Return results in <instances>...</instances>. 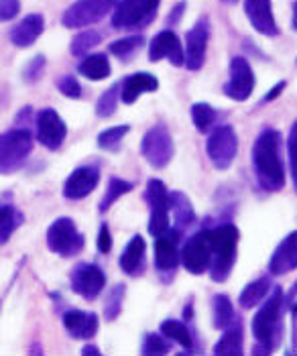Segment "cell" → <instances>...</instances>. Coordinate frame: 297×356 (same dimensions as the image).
Here are the masks:
<instances>
[{"mask_svg":"<svg viewBox=\"0 0 297 356\" xmlns=\"http://www.w3.org/2000/svg\"><path fill=\"white\" fill-rule=\"evenodd\" d=\"M81 355L83 356L100 355V348H98V346H94V344H88V346H83V348H81Z\"/></svg>","mask_w":297,"mask_h":356,"instance_id":"7dc6e473","label":"cell"},{"mask_svg":"<svg viewBox=\"0 0 297 356\" xmlns=\"http://www.w3.org/2000/svg\"><path fill=\"white\" fill-rule=\"evenodd\" d=\"M171 350V344L167 342L165 336H159V334H145L143 338V346H141V353L145 356H157V355H167Z\"/></svg>","mask_w":297,"mask_h":356,"instance_id":"f35d334b","label":"cell"},{"mask_svg":"<svg viewBox=\"0 0 297 356\" xmlns=\"http://www.w3.org/2000/svg\"><path fill=\"white\" fill-rule=\"evenodd\" d=\"M33 153V135L21 127L0 135V175L17 173Z\"/></svg>","mask_w":297,"mask_h":356,"instance_id":"277c9868","label":"cell"},{"mask_svg":"<svg viewBox=\"0 0 297 356\" xmlns=\"http://www.w3.org/2000/svg\"><path fill=\"white\" fill-rule=\"evenodd\" d=\"M291 27H294V31L297 29V2L294 0V4H291Z\"/></svg>","mask_w":297,"mask_h":356,"instance_id":"c3c4849f","label":"cell"},{"mask_svg":"<svg viewBox=\"0 0 297 356\" xmlns=\"http://www.w3.org/2000/svg\"><path fill=\"white\" fill-rule=\"evenodd\" d=\"M21 13V0H0V23L13 21Z\"/></svg>","mask_w":297,"mask_h":356,"instance_id":"b9f144b4","label":"cell"},{"mask_svg":"<svg viewBox=\"0 0 297 356\" xmlns=\"http://www.w3.org/2000/svg\"><path fill=\"white\" fill-rule=\"evenodd\" d=\"M45 63H47V59H45V55H35L31 61L27 63V67H25V72H23V78H25V82L29 83H35L41 76H43V72H45Z\"/></svg>","mask_w":297,"mask_h":356,"instance_id":"ab89813d","label":"cell"},{"mask_svg":"<svg viewBox=\"0 0 297 356\" xmlns=\"http://www.w3.org/2000/svg\"><path fill=\"white\" fill-rule=\"evenodd\" d=\"M252 318V336H255V348L252 355H271L277 350L281 338H283V289L279 285L271 287L269 296L259 303Z\"/></svg>","mask_w":297,"mask_h":356,"instance_id":"6da1fadb","label":"cell"},{"mask_svg":"<svg viewBox=\"0 0 297 356\" xmlns=\"http://www.w3.org/2000/svg\"><path fill=\"white\" fill-rule=\"evenodd\" d=\"M129 131H131V127H129V124L110 127V129L102 131V133L98 135L96 143H98V147H100V149H104V151H118L120 140L129 135Z\"/></svg>","mask_w":297,"mask_h":356,"instance_id":"74e56055","label":"cell"},{"mask_svg":"<svg viewBox=\"0 0 297 356\" xmlns=\"http://www.w3.org/2000/svg\"><path fill=\"white\" fill-rule=\"evenodd\" d=\"M102 41V35L98 33V31H81L78 33L74 39H72V45H70V51L72 55H76V57H81V55H86L90 49H94L98 43Z\"/></svg>","mask_w":297,"mask_h":356,"instance_id":"d590c367","label":"cell"},{"mask_svg":"<svg viewBox=\"0 0 297 356\" xmlns=\"http://www.w3.org/2000/svg\"><path fill=\"white\" fill-rule=\"evenodd\" d=\"M25 222L23 212L13 204L0 206V247L10 241V236L17 232V228Z\"/></svg>","mask_w":297,"mask_h":356,"instance_id":"f1b7e54d","label":"cell"},{"mask_svg":"<svg viewBox=\"0 0 297 356\" xmlns=\"http://www.w3.org/2000/svg\"><path fill=\"white\" fill-rule=\"evenodd\" d=\"M186 0H179L171 10H169V15H167V23L169 25H177L179 21H182V17H184V13H186Z\"/></svg>","mask_w":297,"mask_h":356,"instance_id":"f6af8a7d","label":"cell"},{"mask_svg":"<svg viewBox=\"0 0 297 356\" xmlns=\"http://www.w3.org/2000/svg\"><path fill=\"white\" fill-rule=\"evenodd\" d=\"M169 214H173L175 228L179 232L195 222L193 206H191L189 197L184 192H169Z\"/></svg>","mask_w":297,"mask_h":356,"instance_id":"484cf974","label":"cell"},{"mask_svg":"<svg viewBox=\"0 0 297 356\" xmlns=\"http://www.w3.org/2000/svg\"><path fill=\"white\" fill-rule=\"evenodd\" d=\"M287 88V82H279L275 88H271L269 92L263 96V100H261V104H269V102H273V100H277V96H281V92Z\"/></svg>","mask_w":297,"mask_h":356,"instance_id":"bcb514c9","label":"cell"},{"mask_svg":"<svg viewBox=\"0 0 297 356\" xmlns=\"http://www.w3.org/2000/svg\"><path fill=\"white\" fill-rule=\"evenodd\" d=\"M239 238H241V232L234 224H222L210 230L212 254H210L208 271L214 283H224L232 273L234 263H236Z\"/></svg>","mask_w":297,"mask_h":356,"instance_id":"3957f363","label":"cell"},{"mask_svg":"<svg viewBox=\"0 0 297 356\" xmlns=\"http://www.w3.org/2000/svg\"><path fill=\"white\" fill-rule=\"evenodd\" d=\"M244 13L248 17L250 27L265 37H277L281 31L273 15L271 0H244Z\"/></svg>","mask_w":297,"mask_h":356,"instance_id":"d6986e66","label":"cell"},{"mask_svg":"<svg viewBox=\"0 0 297 356\" xmlns=\"http://www.w3.org/2000/svg\"><path fill=\"white\" fill-rule=\"evenodd\" d=\"M243 353V322H241V318H236L228 328L222 330V338L214 346V355L241 356Z\"/></svg>","mask_w":297,"mask_h":356,"instance_id":"d4e9b609","label":"cell"},{"mask_svg":"<svg viewBox=\"0 0 297 356\" xmlns=\"http://www.w3.org/2000/svg\"><path fill=\"white\" fill-rule=\"evenodd\" d=\"M133 190H135V184H131V181H127V179H120V177H110L109 188H106V193H104V197H102L98 210H100L102 214L109 212L110 208H112L122 195L131 193Z\"/></svg>","mask_w":297,"mask_h":356,"instance_id":"1f68e13d","label":"cell"},{"mask_svg":"<svg viewBox=\"0 0 297 356\" xmlns=\"http://www.w3.org/2000/svg\"><path fill=\"white\" fill-rule=\"evenodd\" d=\"M35 129H37V140L49 151H57L67 137V124L54 108H43L37 112Z\"/></svg>","mask_w":297,"mask_h":356,"instance_id":"9a60e30c","label":"cell"},{"mask_svg":"<svg viewBox=\"0 0 297 356\" xmlns=\"http://www.w3.org/2000/svg\"><path fill=\"white\" fill-rule=\"evenodd\" d=\"M297 267V245L296 232H289L277 248L273 250L269 259V273L279 277V275L291 273Z\"/></svg>","mask_w":297,"mask_h":356,"instance_id":"ffe728a7","label":"cell"},{"mask_svg":"<svg viewBox=\"0 0 297 356\" xmlns=\"http://www.w3.org/2000/svg\"><path fill=\"white\" fill-rule=\"evenodd\" d=\"M120 83V102L125 104H135L136 100L141 98V94H149V92H155L159 88V80L153 76V74H147V72H138L133 74L129 78H125Z\"/></svg>","mask_w":297,"mask_h":356,"instance_id":"603a6c76","label":"cell"},{"mask_svg":"<svg viewBox=\"0 0 297 356\" xmlns=\"http://www.w3.org/2000/svg\"><path fill=\"white\" fill-rule=\"evenodd\" d=\"M149 59L153 63L161 61V59H169L171 65L182 67L184 65V47H182L179 37L169 29L157 33L149 43Z\"/></svg>","mask_w":297,"mask_h":356,"instance_id":"ac0fdd59","label":"cell"},{"mask_svg":"<svg viewBox=\"0 0 297 356\" xmlns=\"http://www.w3.org/2000/svg\"><path fill=\"white\" fill-rule=\"evenodd\" d=\"M83 245H86V236L78 230L76 222L67 216L57 218L47 228V248L59 257L65 259L76 257L83 250Z\"/></svg>","mask_w":297,"mask_h":356,"instance_id":"8992f818","label":"cell"},{"mask_svg":"<svg viewBox=\"0 0 297 356\" xmlns=\"http://www.w3.org/2000/svg\"><path fill=\"white\" fill-rule=\"evenodd\" d=\"M252 167L259 186L265 192H279L285 188V167L281 161V133L265 129L252 145Z\"/></svg>","mask_w":297,"mask_h":356,"instance_id":"7a4b0ae2","label":"cell"},{"mask_svg":"<svg viewBox=\"0 0 297 356\" xmlns=\"http://www.w3.org/2000/svg\"><path fill=\"white\" fill-rule=\"evenodd\" d=\"M125 293H127L125 283H116V285L109 291V298H106V303H104V318H106V322L118 320V316H120V312H122Z\"/></svg>","mask_w":297,"mask_h":356,"instance_id":"e575fe53","label":"cell"},{"mask_svg":"<svg viewBox=\"0 0 297 356\" xmlns=\"http://www.w3.org/2000/svg\"><path fill=\"white\" fill-rule=\"evenodd\" d=\"M179 236L177 228H167L155 236V269L163 283H171L179 265Z\"/></svg>","mask_w":297,"mask_h":356,"instance_id":"30bf717a","label":"cell"},{"mask_svg":"<svg viewBox=\"0 0 297 356\" xmlns=\"http://www.w3.org/2000/svg\"><path fill=\"white\" fill-rule=\"evenodd\" d=\"M70 283H72L74 293H78L86 302H92L104 291L106 275L94 263H80V265L74 267Z\"/></svg>","mask_w":297,"mask_h":356,"instance_id":"5bb4252c","label":"cell"},{"mask_svg":"<svg viewBox=\"0 0 297 356\" xmlns=\"http://www.w3.org/2000/svg\"><path fill=\"white\" fill-rule=\"evenodd\" d=\"M45 31V19L39 13H31L25 19H21L15 27L10 29L8 37L10 43L17 47H31Z\"/></svg>","mask_w":297,"mask_h":356,"instance_id":"44dd1931","label":"cell"},{"mask_svg":"<svg viewBox=\"0 0 297 356\" xmlns=\"http://www.w3.org/2000/svg\"><path fill=\"white\" fill-rule=\"evenodd\" d=\"M255 88V72L244 57H234L230 61V78L224 86V94L236 102H244L250 98Z\"/></svg>","mask_w":297,"mask_h":356,"instance_id":"2e32d148","label":"cell"},{"mask_svg":"<svg viewBox=\"0 0 297 356\" xmlns=\"http://www.w3.org/2000/svg\"><path fill=\"white\" fill-rule=\"evenodd\" d=\"M224 2H236V0H224Z\"/></svg>","mask_w":297,"mask_h":356,"instance_id":"681fc988","label":"cell"},{"mask_svg":"<svg viewBox=\"0 0 297 356\" xmlns=\"http://www.w3.org/2000/svg\"><path fill=\"white\" fill-rule=\"evenodd\" d=\"M145 200L149 204V234L159 236L169 228V190L161 179H151L145 190Z\"/></svg>","mask_w":297,"mask_h":356,"instance_id":"8fae6325","label":"cell"},{"mask_svg":"<svg viewBox=\"0 0 297 356\" xmlns=\"http://www.w3.org/2000/svg\"><path fill=\"white\" fill-rule=\"evenodd\" d=\"M206 153L218 171L230 169L239 153L236 131L230 124H220L214 131H210V137L206 140Z\"/></svg>","mask_w":297,"mask_h":356,"instance_id":"52a82bcc","label":"cell"},{"mask_svg":"<svg viewBox=\"0 0 297 356\" xmlns=\"http://www.w3.org/2000/svg\"><path fill=\"white\" fill-rule=\"evenodd\" d=\"M120 102V83H112L109 90L98 98L96 102V114L100 118H109L116 112V106Z\"/></svg>","mask_w":297,"mask_h":356,"instance_id":"8d00e7d4","label":"cell"},{"mask_svg":"<svg viewBox=\"0 0 297 356\" xmlns=\"http://www.w3.org/2000/svg\"><path fill=\"white\" fill-rule=\"evenodd\" d=\"M118 0H76L61 17V25L67 29H83L102 21L116 6Z\"/></svg>","mask_w":297,"mask_h":356,"instance_id":"9c48e42d","label":"cell"},{"mask_svg":"<svg viewBox=\"0 0 297 356\" xmlns=\"http://www.w3.org/2000/svg\"><path fill=\"white\" fill-rule=\"evenodd\" d=\"M78 72L88 80H106L110 72H112V67H110V61L106 55L92 54L81 59L80 65H78Z\"/></svg>","mask_w":297,"mask_h":356,"instance_id":"83f0119b","label":"cell"},{"mask_svg":"<svg viewBox=\"0 0 297 356\" xmlns=\"http://www.w3.org/2000/svg\"><path fill=\"white\" fill-rule=\"evenodd\" d=\"M100 184V167L98 165H81L74 169L63 186V195L72 202L88 197Z\"/></svg>","mask_w":297,"mask_h":356,"instance_id":"e0dca14e","label":"cell"},{"mask_svg":"<svg viewBox=\"0 0 297 356\" xmlns=\"http://www.w3.org/2000/svg\"><path fill=\"white\" fill-rule=\"evenodd\" d=\"M216 116L218 112L214 110V106H210L206 102H198V104L191 106V120H193L195 129L200 133H204V135L212 131V127L216 122Z\"/></svg>","mask_w":297,"mask_h":356,"instance_id":"836d02e7","label":"cell"},{"mask_svg":"<svg viewBox=\"0 0 297 356\" xmlns=\"http://www.w3.org/2000/svg\"><path fill=\"white\" fill-rule=\"evenodd\" d=\"M210 230H198L193 236H189L188 243L179 250V261L184 263L186 271L191 275H202L210 267Z\"/></svg>","mask_w":297,"mask_h":356,"instance_id":"7c38bea8","label":"cell"},{"mask_svg":"<svg viewBox=\"0 0 297 356\" xmlns=\"http://www.w3.org/2000/svg\"><path fill=\"white\" fill-rule=\"evenodd\" d=\"M234 320H236V312H234V305L230 302V298L224 293L214 296L212 298V324H214V328H228Z\"/></svg>","mask_w":297,"mask_h":356,"instance_id":"4dcf8cb0","label":"cell"},{"mask_svg":"<svg viewBox=\"0 0 297 356\" xmlns=\"http://www.w3.org/2000/svg\"><path fill=\"white\" fill-rule=\"evenodd\" d=\"M271 291V279L269 277H261V279H255L250 281L243 291H241V298H239V303L244 309H252L257 307L259 303L263 302Z\"/></svg>","mask_w":297,"mask_h":356,"instance_id":"f546056e","label":"cell"},{"mask_svg":"<svg viewBox=\"0 0 297 356\" xmlns=\"http://www.w3.org/2000/svg\"><path fill=\"white\" fill-rule=\"evenodd\" d=\"M143 45H145V37L138 33V35H129V37H122L118 41H112L109 51L114 57H118L120 61H129L131 57H135L138 54V49Z\"/></svg>","mask_w":297,"mask_h":356,"instance_id":"d6a6232c","label":"cell"},{"mask_svg":"<svg viewBox=\"0 0 297 356\" xmlns=\"http://www.w3.org/2000/svg\"><path fill=\"white\" fill-rule=\"evenodd\" d=\"M55 86H57V90H59L63 96H67V98L78 100L81 96V86L74 76H63V78H59Z\"/></svg>","mask_w":297,"mask_h":356,"instance_id":"60d3db41","label":"cell"},{"mask_svg":"<svg viewBox=\"0 0 297 356\" xmlns=\"http://www.w3.org/2000/svg\"><path fill=\"white\" fill-rule=\"evenodd\" d=\"M161 334L167 340H173L177 344H182L186 348V355H195L198 350L195 346V338L189 330L188 322L184 320H165L161 324Z\"/></svg>","mask_w":297,"mask_h":356,"instance_id":"4316f807","label":"cell"},{"mask_svg":"<svg viewBox=\"0 0 297 356\" xmlns=\"http://www.w3.org/2000/svg\"><path fill=\"white\" fill-rule=\"evenodd\" d=\"M175 147H173V137L165 124H155L151 127L145 137L141 140V155L145 161L157 169L167 167L169 161L173 159Z\"/></svg>","mask_w":297,"mask_h":356,"instance_id":"ba28073f","label":"cell"},{"mask_svg":"<svg viewBox=\"0 0 297 356\" xmlns=\"http://www.w3.org/2000/svg\"><path fill=\"white\" fill-rule=\"evenodd\" d=\"M98 250L102 254H109L112 250V234H110L109 224H100V230H98Z\"/></svg>","mask_w":297,"mask_h":356,"instance_id":"ee69618b","label":"cell"},{"mask_svg":"<svg viewBox=\"0 0 297 356\" xmlns=\"http://www.w3.org/2000/svg\"><path fill=\"white\" fill-rule=\"evenodd\" d=\"M145 252H147L145 238L141 234H136L129 241V245L120 254V271L129 277H136L143 273L145 271Z\"/></svg>","mask_w":297,"mask_h":356,"instance_id":"cb8c5ba5","label":"cell"},{"mask_svg":"<svg viewBox=\"0 0 297 356\" xmlns=\"http://www.w3.org/2000/svg\"><path fill=\"white\" fill-rule=\"evenodd\" d=\"M63 326L70 336L90 340L98 332V316L94 312H81V309H70L63 314Z\"/></svg>","mask_w":297,"mask_h":356,"instance_id":"7402d4cb","label":"cell"},{"mask_svg":"<svg viewBox=\"0 0 297 356\" xmlns=\"http://www.w3.org/2000/svg\"><path fill=\"white\" fill-rule=\"evenodd\" d=\"M161 0H118L112 8V27L114 29H143L147 27L157 10Z\"/></svg>","mask_w":297,"mask_h":356,"instance_id":"5b68a950","label":"cell"},{"mask_svg":"<svg viewBox=\"0 0 297 356\" xmlns=\"http://www.w3.org/2000/svg\"><path fill=\"white\" fill-rule=\"evenodd\" d=\"M210 33H212V23L208 17H202L195 21V25L186 33V47H184V65L198 72L202 70L204 61H206V49H208V41H210Z\"/></svg>","mask_w":297,"mask_h":356,"instance_id":"4fadbf2b","label":"cell"},{"mask_svg":"<svg viewBox=\"0 0 297 356\" xmlns=\"http://www.w3.org/2000/svg\"><path fill=\"white\" fill-rule=\"evenodd\" d=\"M296 137H297V124L294 122L289 129V138H287V155H289V173L294 184H297V173H296Z\"/></svg>","mask_w":297,"mask_h":356,"instance_id":"7bdbcfd3","label":"cell"}]
</instances>
